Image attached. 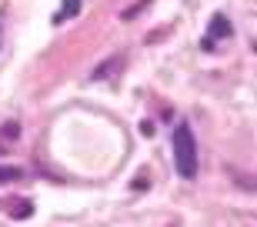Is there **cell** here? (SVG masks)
<instances>
[{
    "instance_id": "obj_2",
    "label": "cell",
    "mask_w": 257,
    "mask_h": 227,
    "mask_svg": "<svg viewBox=\"0 0 257 227\" xmlns=\"http://www.w3.org/2000/svg\"><path fill=\"white\" fill-rule=\"evenodd\" d=\"M210 37H217V40H227L230 37V20L224 17V14H217V17L210 20Z\"/></svg>"
},
{
    "instance_id": "obj_6",
    "label": "cell",
    "mask_w": 257,
    "mask_h": 227,
    "mask_svg": "<svg viewBox=\"0 0 257 227\" xmlns=\"http://www.w3.org/2000/svg\"><path fill=\"white\" fill-rule=\"evenodd\" d=\"M20 170L17 167H0V184H10V180H17Z\"/></svg>"
},
{
    "instance_id": "obj_3",
    "label": "cell",
    "mask_w": 257,
    "mask_h": 227,
    "mask_svg": "<svg viewBox=\"0 0 257 227\" xmlns=\"http://www.w3.org/2000/svg\"><path fill=\"white\" fill-rule=\"evenodd\" d=\"M77 10H80V0H64V10H60L54 20L60 24V20H67V17H77Z\"/></svg>"
},
{
    "instance_id": "obj_4",
    "label": "cell",
    "mask_w": 257,
    "mask_h": 227,
    "mask_svg": "<svg viewBox=\"0 0 257 227\" xmlns=\"http://www.w3.org/2000/svg\"><path fill=\"white\" fill-rule=\"evenodd\" d=\"M30 210H34V207H30V200H14V204H10V214H14V217H30Z\"/></svg>"
},
{
    "instance_id": "obj_5",
    "label": "cell",
    "mask_w": 257,
    "mask_h": 227,
    "mask_svg": "<svg viewBox=\"0 0 257 227\" xmlns=\"http://www.w3.org/2000/svg\"><path fill=\"white\" fill-rule=\"evenodd\" d=\"M17 137H20V127H17L14 121L0 127V141H17Z\"/></svg>"
},
{
    "instance_id": "obj_1",
    "label": "cell",
    "mask_w": 257,
    "mask_h": 227,
    "mask_svg": "<svg viewBox=\"0 0 257 227\" xmlns=\"http://www.w3.org/2000/svg\"><path fill=\"white\" fill-rule=\"evenodd\" d=\"M174 164L184 180H191L197 174V144H194V134L187 124L174 127Z\"/></svg>"
}]
</instances>
